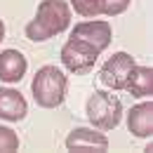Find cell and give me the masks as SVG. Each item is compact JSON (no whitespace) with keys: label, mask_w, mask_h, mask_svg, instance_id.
I'll return each instance as SVG.
<instances>
[{"label":"cell","mask_w":153,"mask_h":153,"mask_svg":"<svg viewBox=\"0 0 153 153\" xmlns=\"http://www.w3.org/2000/svg\"><path fill=\"white\" fill-rule=\"evenodd\" d=\"M71 24V5L66 0H42L36 10V19L26 24V38L42 42L64 33Z\"/></svg>","instance_id":"obj_1"},{"label":"cell","mask_w":153,"mask_h":153,"mask_svg":"<svg viewBox=\"0 0 153 153\" xmlns=\"http://www.w3.org/2000/svg\"><path fill=\"white\" fill-rule=\"evenodd\" d=\"M66 87H68V80L64 76V71H59L57 66L47 64V66H40L36 71V76L31 80V92L36 104L42 108H57L64 104L66 99Z\"/></svg>","instance_id":"obj_2"},{"label":"cell","mask_w":153,"mask_h":153,"mask_svg":"<svg viewBox=\"0 0 153 153\" xmlns=\"http://www.w3.org/2000/svg\"><path fill=\"white\" fill-rule=\"evenodd\" d=\"M85 113H87V120H90L92 127L101 130V132H108V130H115L120 125L123 101L106 90H97L90 94L87 104H85Z\"/></svg>","instance_id":"obj_3"},{"label":"cell","mask_w":153,"mask_h":153,"mask_svg":"<svg viewBox=\"0 0 153 153\" xmlns=\"http://www.w3.org/2000/svg\"><path fill=\"white\" fill-rule=\"evenodd\" d=\"M99 50H94L90 42L78 38H68L61 47V64L71 71V73H90L94 68L97 59H99Z\"/></svg>","instance_id":"obj_4"},{"label":"cell","mask_w":153,"mask_h":153,"mask_svg":"<svg viewBox=\"0 0 153 153\" xmlns=\"http://www.w3.org/2000/svg\"><path fill=\"white\" fill-rule=\"evenodd\" d=\"M134 66V57L127 52H115L111 59H106V64L99 71V80L108 87V90H125V80L127 73Z\"/></svg>","instance_id":"obj_5"},{"label":"cell","mask_w":153,"mask_h":153,"mask_svg":"<svg viewBox=\"0 0 153 153\" xmlns=\"http://www.w3.org/2000/svg\"><path fill=\"white\" fill-rule=\"evenodd\" d=\"M66 149L73 153H90V151H108V139L104 132H97L90 127H76L66 137Z\"/></svg>","instance_id":"obj_6"},{"label":"cell","mask_w":153,"mask_h":153,"mask_svg":"<svg viewBox=\"0 0 153 153\" xmlns=\"http://www.w3.org/2000/svg\"><path fill=\"white\" fill-rule=\"evenodd\" d=\"M71 38L85 40V42H90L94 50L104 52V50L111 45V40H113V31H111V24H108V21L92 19V21L76 24V28L71 31Z\"/></svg>","instance_id":"obj_7"},{"label":"cell","mask_w":153,"mask_h":153,"mask_svg":"<svg viewBox=\"0 0 153 153\" xmlns=\"http://www.w3.org/2000/svg\"><path fill=\"white\" fill-rule=\"evenodd\" d=\"M28 113V104L19 90L0 87V118L10 123H19Z\"/></svg>","instance_id":"obj_8"},{"label":"cell","mask_w":153,"mask_h":153,"mask_svg":"<svg viewBox=\"0 0 153 153\" xmlns=\"http://www.w3.org/2000/svg\"><path fill=\"white\" fill-rule=\"evenodd\" d=\"M127 130L139 139L153 137V101L132 106V111L127 113Z\"/></svg>","instance_id":"obj_9"},{"label":"cell","mask_w":153,"mask_h":153,"mask_svg":"<svg viewBox=\"0 0 153 153\" xmlns=\"http://www.w3.org/2000/svg\"><path fill=\"white\" fill-rule=\"evenodd\" d=\"M28 61L19 50H5L0 52V80L5 82H19L26 76Z\"/></svg>","instance_id":"obj_10"},{"label":"cell","mask_w":153,"mask_h":153,"mask_svg":"<svg viewBox=\"0 0 153 153\" xmlns=\"http://www.w3.org/2000/svg\"><path fill=\"white\" fill-rule=\"evenodd\" d=\"M125 90L132 97H151L153 94V68L151 66H137L134 64L132 71L127 73L125 80Z\"/></svg>","instance_id":"obj_11"},{"label":"cell","mask_w":153,"mask_h":153,"mask_svg":"<svg viewBox=\"0 0 153 153\" xmlns=\"http://www.w3.org/2000/svg\"><path fill=\"white\" fill-rule=\"evenodd\" d=\"M12 151H19V137L14 130L0 125V153H12Z\"/></svg>","instance_id":"obj_12"},{"label":"cell","mask_w":153,"mask_h":153,"mask_svg":"<svg viewBox=\"0 0 153 153\" xmlns=\"http://www.w3.org/2000/svg\"><path fill=\"white\" fill-rule=\"evenodd\" d=\"M71 7L76 10L80 17H99L101 14L99 0H71Z\"/></svg>","instance_id":"obj_13"},{"label":"cell","mask_w":153,"mask_h":153,"mask_svg":"<svg viewBox=\"0 0 153 153\" xmlns=\"http://www.w3.org/2000/svg\"><path fill=\"white\" fill-rule=\"evenodd\" d=\"M99 5H101V14L118 17L130 7V0H99Z\"/></svg>","instance_id":"obj_14"},{"label":"cell","mask_w":153,"mask_h":153,"mask_svg":"<svg viewBox=\"0 0 153 153\" xmlns=\"http://www.w3.org/2000/svg\"><path fill=\"white\" fill-rule=\"evenodd\" d=\"M2 40H5V21L0 19V42H2Z\"/></svg>","instance_id":"obj_15"}]
</instances>
